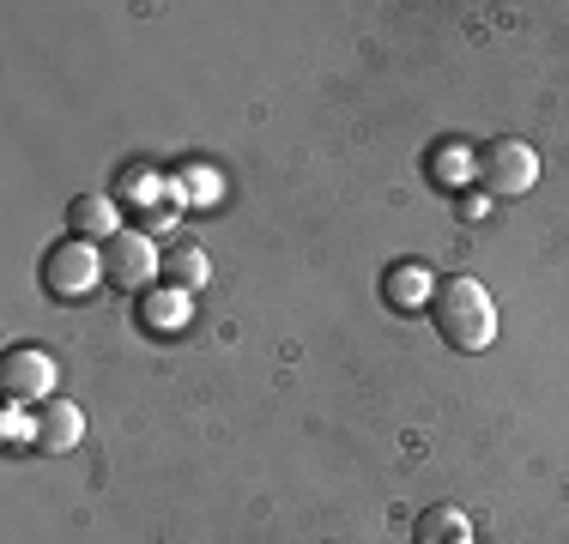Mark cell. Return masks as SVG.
I'll return each instance as SVG.
<instances>
[{"label":"cell","mask_w":569,"mask_h":544,"mask_svg":"<svg viewBox=\"0 0 569 544\" xmlns=\"http://www.w3.org/2000/svg\"><path fill=\"white\" fill-rule=\"evenodd\" d=\"M430 326H437V339L449 351H460V357L491 351V339H497L491 291H485L472 272H449V279H437V291H430Z\"/></svg>","instance_id":"6da1fadb"},{"label":"cell","mask_w":569,"mask_h":544,"mask_svg":"<svg viewBox=\"0 0 569 544\" xmlns=\"http://www.w3.org/2000/svg\"><path fill=\"white\" fill-rule=\"evenodd\" d=\"M98 284H110L103 279V242H86V236H73V230H67L61 242H49L43 291L56 296V303H91Z\"/></svg>","instance_id":"7a4b0ae2"},{"label":"cell","mask_w":569,"mask_h":544,"mask_svg":"<svg viewBox=\"0 0 569 544\" xmlns=\"http://www.w3.org/2000/svg\"><path fill=\"white\" fill-rule=\"evenodd\" d=\"M103 279L121 296H146L158 279H164V249H158L146 230H116L103 242Z\"/></svg>","instance_id":"3957f363"},{"label":"cell","mask_w":569,"mask_h":544,"mask_svg":"<svg viewBox=\"0 0 569 544\" xmlns=\"http://www.w3.org/2000/svg\"><path fill=\"white\" fill-rule=\"evenodd\" d=\"M472 163H479L485 194H497V200H515V194H527V188L539 182V152L527 140H515V133L485 140L479 152H472Z\"/></svg>","instance_id":"277c9868"},{"label":"cell","mask_w":569,"mask_h":544,"mask_svg":"<svg viewBox=\"0 0 569 544\" xmlns=\"http://www.w3.org/2000/svg\"><path fill=\"white\" fill-rule=\"evenodd\" d=\"M56 393V357L43 345H12L0 357V400L19 412V405H43Z\"/></svg>","instance_id":"5b68a950"},{"label":"cell","mask_w":569,"mask_h":544,"mask_svg":"<svg viewBox=\"0 0 569 544\" xmlns=\"http://www.w3.org/2000/svg\"><path fill=\"white\" fill-rule=\"evenodd\" d=\"M86 442V412L73 400H43L31 417V447L37 454H73Z\"/></svg>","instance_id":"8992f818"},{"label":"cell","mask_w":569,"mask_h":544,"mask_svg":"<svg viewBox=\"0 0 569 544\" xmlns=\"http://www.w3.org/2000/svg\"><path fill=\"white\" fill-rule=\"evenodd\" d=\"M67 224H73V236H86V242H110L116 236V206L103 194H79L73 206H67Z\"/></svg>","instance_id":"52a82bcc"},{"label":"cell","mask_w":569,"mask_h":544,"mask_svg":"<svg viewBox=\"0 0 569 544\" xmlns=\"http://www.w3.org/2000/svg\"><path fill=\"white\" fill-rule=\"evenodd\" d=\"M212 279V266H207V254L194 249V242H176V249H164V284L170 291H200V284Z\"/></svg>","instance_id":"ba28073f"},{"label":"cell","mask_w":569,"mask_h":544,"mask_svg":"<svg viewBox=\"0 0 569 544\" xmlns=\"http://www.w3.org/2000/svg\"><path fill=\"white\" fill-rule=\"evenodd\" d=\"M430 291H437V279H430L425 266H395V272H388V303H395L400 315L430 309Z\"/></svg>","instance_id":"9c48e42d"},{"label":"cell","mask_w":569,"mask_h":544,"mask_svg":"<svg viewBox=\"0 0 569 544\" xmlns=\"http://www.w3.org/2000/svg\"><path fill=\"white\" fill-rule=\"evenodd\" d=\"M412 544H472V526L460 508H430V514H418Z\"/></svg>","instance_id":"30bf717a"}]
</instances>
